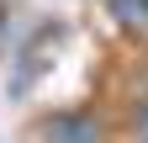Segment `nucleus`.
<instances>
[{
  "mask_svg": "<svg viewBox=\"0 0 148 143\" xmlns=\"http://www.w3.org/2000/svg\"><path fill=\"white\" fill-rule=\"evenodd\" d=\"M42 143H106V127L90 111H53L42 122Z\"/></svg>",
  "mask_w": 148,
  "mask_h": 143,
  "instance_id": "nucleus-1",
  "label": "nucleus"
},
{
  "mask_svg": "<svg viewBox=\"0 0 148 143\" xmlns=\"http://www.w3.org/2000/svg\"><path fill=\"white\" fill-rule=\"evenodd\" d=\"M106 11L116 16L127 32H148V0H106Z\"/></svg>",
  "mask_w": 148,
  "mask_h": 143,
  "instance_id": "nucleus-2",
  "label": "nucleus"
},
{
  "mask_svg": "<svg viewBox=\"0 0 148 143\" xmlns=\"http://www.w3.org/2000/svg\"><path fill=\"white\" fill-rule=\"evenodd\" d=\"M132 138L148 143V101H138V111H132Z\"/></svg>",
  "mask_w": 148,
  "mask_h": 143,
  "instance_id": "nucleus-3",
  "label": "nucleus"
}]
</instances>
